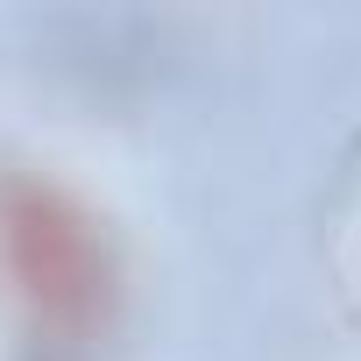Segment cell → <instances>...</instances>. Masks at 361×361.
<instances>
[{
	"label": "cell",
	"mask_w": 361,
	"mask_h": 361,
	"mask_svg": "<svg viewBox=\"0 0 361 361\" xmlns=\"http://www.w3.org/2000/svg\"><path fill=\"white\" fill-rule=\"evenodd\" d=\"M0 269H8V290L29 305L43 333L85 326L106 290L92 220L57 185H36V177L0 185Z\"/></svg>",
	"instance_id": "obj_1"
}]
</instances>
